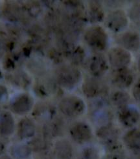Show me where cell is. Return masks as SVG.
<instances>
[{
  "label": "cell",
  "instance_id": "obj_17",
  "mask_svg": "<svg viewBox=\"0 0 140 159\" xmlns=\"http://www.w3.org/2000/svg\"><path fill=\"white\" fill-rule=\"evenodd\" d=\"M2 13L6 20L11 22H16L23 19L25 14L24 7L17 3L6 2L3 7Z\"/></svg>",
  "mask_w": 140,
  "mask_h": 159
},
{
  "label": "cell",
  "instance_id": "obj_30",
  "mask_svg": "<svg viewBox=\"0 0 140 159\" xmlns=\"http://www.w3.org/2000/svg\"><path fill=\"white\" fill-rule=\"evenodd\" d=\"M129 18L137 25H140V3H135L129 11Z\"/></svg>",
  "mask_w": 140,
  "mask_h": 159
},
{
  "label": "cell",
  "instance_id": "obj_15",
  "mask_svg": "<svg viewBox=\"0 0 140 159\" xmlns=\"http://www.w3.org/2000/svg\"><path fill=\"white\" fill-rule=\"evenodd\" d=\"M15 131V119L9 111H0V138L6 140Z\"/></svg>",
  "mask_w": 140,
  "mask_h": 159
},
{
  "label": "cell",
  "instance_id": "obj_2",
  "mask_svg": "<svg viewBox=\"0 0 140 159\" xmlns=\"http://www.w3.org/2000/svg\"><path fill=\"white\" fill-rule=\"evenodd\" d=\"M58 110L68 118H77L86 110V104L81 98L75 95L63 97L58 103Z\"/></svg>",
  "mask_w": 140,
  "mask_h": 159
},
{
  "label": "cell",
  "instance_id": "obj_5",
  "mask_svg": "<svg viewBox=\"0 0 140 159\" xmlns=\"http://www.w3.org/2000/svg\"><path fill=\"white\" fill-rule=\"evenodd\" d=\"M31 116L35 122L44 125L56 117V109L51 103L40 101L35 104Z\"/></svg>",
  "mask_w": 140,
  "mask_h": 159
},
{
  "label": "cell",
  "instance_id": "obj_16",
  "mask_svg": "<svg viewBox=\"0 0 140 159\" xmlns=\"http://www.w3.org/2000/svg\"><path fill=\"white\" fill-rule=\"evenodd\" d=\"M36 131V123L32 118H22L18 124L17 135L21 140H30L35 136Z\"/></svg>",
  "mask_w": 140,
  "mask_h": 159
},
{
  "label": "cell",
  "instance_id": "obj_11",
  "mask_svg": "<svg viewBox=\"0 0 140 159\" xmlns=\"http://www.w3.org/2000/svg\"><path fill=\"white\" fill-rule=\"evenodd\" d=\"M112 84L119 89L128 88L134 82V75L128 67L114 69L111 75Z\"/></svg>",
  "mask_w": 140,
  "mask_h": 159
},
{
  "label": "cell",
  "instance_id": "obj_6",
  "mask_svg": "<svg viewBox=\"0 0 140 159\" xmlns=\"http://www.w3.org/2000/svg\"><path fill=\"white\" fill-rule=\"evenodd\" d=\"M69 132L72 140L80 145L90 142L93 138V132L90 125L83 121L73 123L70 127Z\"/></svg>",
  "mask_w": 140,
  "mask_h": 159
},
{
  "label": "cell",
  "instance_id": "obj_12",
  "mask_svg": "<svg viewBox=\"0 0 140 159\" xmlns=\"http://www.w3.org/2000/svg\"><path fill=\"white\" fill-rule=\"evenodd\" d=\"M84 95L89 98H99L105 91V87L99 78L90 77L85 79L82 87Z\"/></svg>",
  "mask_w": 140,
  "mask_h": 159
},
{
  "label": "cell",
  "instance_id": "obj_13",
  "mask_svg": "<svg viewBox=\"0 0 140 159\" xmlns=\"http://www.w3.org/2000/svg\"><path fill=\"white\" fill-rule=\"evenodd\" d=\"M109 69L106 58L101 54L93 56L88 61V70L92 77L99 78L104 76Z\"/></svg>",
  "mask_w": 140,
  "mask_h": 159
},
{
  "label": "cell",
  "instance_id": "obj_21",
  "mask_svg": "<svg viewBox=\"0 0 140 159\" xmlns=\"http://www.w3.org/2000/svg\"><path fill=\"white\" fill-rule=\"evenodd\" d=\"M9 155L13 159H29L32 152L28 143H15L9 147Z\"/></svg>",
  "mask_w": 140,
  "mask_h": 159
},
{
  "label": "cell",
  "instance_id": "obj_22",
  "mask_svg": "<svg viewBox=\"0 0 140 159\" xmlns=\"http://www.w3.org/2000/svg\"><path fill=\"white\" fill-rule=\"evenodd\" d=\"M8 80L12 85L23 89L28 88L31 83L30 77L25 72L18 70L9 75Z\"/></svg>",
  "mask_w": 140,
  "mask_h": 159
},
{
  "label": "cell",
  "instance_id": "obj_27",
  "mask_svg": "<svg viewBox=\"0 0 140 159\" xmlns=\"http://www.w3.org/2000/svg\"><path fill=\"white\" fill-rule=\"evenodd\" d=\"M99 151L94 146H86L84 148L78 155V159H99Z\"/></svg>",
  "mask_w": 140,
  "mask_h": 159
},
{
  "label": "cell",
  "instance_id": "obj_25",
  "mask_svg": "<svg viewBox=\"0 0 140 159\" xmlns=\"http://www.w3.org/2000/svg\"><path fill=\"white\" fill-rule=\"evenodd\" d=\"M123 140L126 147L133 151H140V130H132L126 134Z\"/></svg>",
  "mask_w": 140,
  "mask_h": 159
},
{
  "label": "cell",
  "instance_id": "obj_26",
  "mask_svg": "<svg viewBox=\"0 0 140 159\" xmlns=\"http://www.w3.org/2000/svg\"><path fill=\"white\" fill-rule=\"evenodd\" d=\"M130 101V95L124 91H117L111 95L110 101L117 107L121 108L127 106Z\"/></svg>",
  "mask_w": 140,
  "mask_h": 159
},
{
  "label": "cell",
  "instance_id": "obj_20",
  "mask_svg": "<svg viewBox=\"0 0 140 159\" xmlns=\"http://www.w3.org/2000/svg\"><path fill=\"white\" fill-rule=\"evenodd\" d=\"M119 120L126 127H132L137 123L139 118L138 111L134 107L125 106L119 111Z\"/></svg>",
  "mask_w": 140,
  "mask_h": 159
},
{
  "label": "cell",
  "instance_id": "obj_23",
  "mask_svg": "<svg viewBox=\"0 0 140 159\" xmlns=\"http://www.w3.org/2000/svg\"><path fill=\"white\" fill-rule=\"evenodd\" d=\"M28 145L31 148L32 154L43 153L50 151L51 149V141L44 138L43 136H37L32 138L28 142Z\"/></svg>",
  "mask_w": 140,
  "mask_h": 159
},
{
  "label": "cell",
  "instance_id": "obj_37",
  "mask_svg": "<svg viewBox=\"0 0 140 159\" xmlns=\"http://www.w3.org/2000/svg\"><path fill=\"white\" fill-rule=\"evenodd\" d=\"M0 159H13L10 155L4 154L2 156H0Z\"/></svg>",
  "mask_w": 140,
  "mask_h": 159
},
{
  "label": "cell",
  "instance_id": "obj_32",
  "mask_svg": "<svg viewBox=\"0 0 140 159\" xmlns=\"http://www.w3.org/2000/svg\"><path fill=\"white\" fill-rule=\"evenodd\" d=\"M32 159H55L51 150L43 153L32 154Z\"/></svg>",
  "mask_w": 140,
  "mask_h": 159
},
{
  "label": "cell",
  "instance_id": "obj_36",
  "mask_svg": "<svg viewBox=\"0 0 140 159\" xmlns=\"http://www.w3.org/2000/svg\"><path fill=\"white\" fill-rule=\"evenodd\" d=\"M4 140V139L0 138V156L4 155L6 150V144Z\"/></svg>",
  "mask_w": 140,
  "mask_h": 159
},
{
  "label": "cell",
  "instance_id": "obj_35",
  "mask_svg": "<svg viewBox=\"0 0 140 159\" xmlns=\"http://www.w3.org/2000/svg\"><path fill=\"white\" fill-rule=\"evenodd\" d=\"M104 159H122V156L119 152L114 150V152L108 154Z\"/></svg>",
  "mask_w": 140,
  "mask_h": 159
},
{
  "label": "cell",
  "instance_id": "obj_4",
  "mask_svg": "<svg viewBox=\"0 0 140 159\" xmlns=\"http://www.w3.org/2000/svg\"><path fill=\"white\" fill-rule=\"evenodd\" d=\"M35 106L32 97L27 93L15 95L9 101L11 111L18 116H25L32 111Z\"/></svg>",
  "mask_w": 140,
  "mask_h": 159
},
{
  "label": "cell",
  "instance_id": "obj_10",
  "mask_svg": "<svg viewBox=\"0 0 140 159\" xmlns=\"http://www.w3.org/2000/svg\"><path fill=\"white\" fill-rule=\"evenodd\" d=\"M129 24L128 18L123 10H115L109 13L106 20L108 28L115 33L123 31Z\"/></svg>",
  "mask_w": 140,
  "mask_h": 159
},
{
  "label": "cell",
  "instance_id": "obj_29",
  "mask_svg": "<svg viewBox=\"0 0 140 159\" xmlns=\"http://www.w3.org/2000/svg\"><path fill=\"white\" fill-rule=\"evenodd\" d=\"M32 61L29 64V69L32 71L35 72L36 74H42L44 70H45V63L42 61V59H32Z\"/></svg>",
  "mask_w": 140,
  "mask_h": 159
},
{
  "label": "cell",
  "instance_id": "obj_7",
  "mask_svg": "<svg viewBox=\"0 0 140 159\" xmlns=\"http://www.w3.org/2000/svg\"><path fill=\"white\" fill-rule=\"evenodd\" d=\"M108 57L110 65L114 69L127 67L132 59L130 53L121 47L111 48L108 52Z\"/></svg>",
  "mask_w": 140,
  "mask_h": 159
},
{
  "label": "cell",
  "instance_id": "obj_39",
  "mask_svg": "<svg viewBox=\"0 0 140 159\" xmlns=\"http://www.w3.org/2000/svg\"><path fill=\"white\" fill-rule=\"evenodd\" d=\"M2 77H3V76H2V72L1 70H0V80H1V79L2 78Z\"/></svg>",
  "mask_w": 140,
  "mask_h": 159
},
{
  "label": "cell",
  "instance_id": "obj_1",
  "mask_svg": "<svg viewBox=\"0 0 140 159\" xmlns=\"http://www.w3.org/2000/svg\"><path fill=\"white\" fill-rule=\"evenodd\" d=\"M82 75L74 65H63L56 72V80L58 85L70 90L74 89L81 80Z\"/></svg>",
  "mask_w": 140,
  "mask_h": 159
},
{
  "label": "cell",
  "instance_id": "obj_8",
  "mask_svg": "<svg viewBox=\"0 0 140 159\" xmlns=\"http://www.w3.org/2000/svg\"><path fill=\"white\" fill-rule=\"evenodd\" d=\"M66 130V123L64 119L57 116L50 122L43 125L42 134L48 140L62 137Z\"/></svg>",
  "mask_w": 140,
  "mask_h": 159
},
{
  "label": "cell",
  "instance_id": "obj_34",
  "mask_svg": "<svg viewBox=\"0 0 140 159\" xmlns=\"http://www.w3.org/2000/svg\"><path fill=\"white\" fill-rule=\"evenodd\" d=\"M133 95L136 101L140 103V82H138L133 88Z\"/></svg>",
  "mask_w": 140,
  "mask_h": 159
},
{
  "label": "cell",
  "instance_id": "obj_14",
  "mask_svg": "<svg viewBox=\"0 0 140 159\" xmlns=\"http://www.w3.org/2000/svg\"><path fill=\"white\" fill-rule=\"evenodd\" d=\"M117 43L129 52H138L140 49V35L134 31H126L118 36Z\"/></svg>",
  "mask_w": 140,
  "mask_h": 159
},
{
  "label": "cell",
  "instance_id": "obj_28",
  "mask_svg": "<svg viewBox=\"0 0 140 159\" xmlns=\"http://www.w3.org/2000/svg\"><path fill=\"white\" fill-rule=\"evenodd\" d=\"M69 56L71 61L74 66L78 65L83 63L85 57V52L81 46H77L70 54Z\"/></svg>",
  "mask_w": 140,
  "mask_h": 159
},
{
  "label": "cell",
  "instance_id": "obj_19",
  "mask_svg": "<svg viewBox=\"0 0 140 159\" xmlns=\"http://www.w3.org/2000/svg\"><path fill=\"white\" fill-rule=\"evenodd\" d=\"M53 153L55 159H72L74 150L71 142L66 139H59L53 145Z\"/></svg>",
  "mask_w": 140,
  "mask_h": 159
},
{
  "label": "cell",
  "instance_id": "obj_9",
  "mask_svg": "<svg viewBox=\"0 0 140 159\" xmlns=\"http://www.w3.org/2000/svg\"><path fill=\"white\" fill-rule=\"evenodd\" d=\"M58 83L55 80L49 78H40L35 85V94L42 99L55 95L58 91Z\"/></svg>",
  "mask_w": 140,
  "mask_h": 159
},
{
  "label": "cell",
  "instance_id": "obj_18",
  "mask_svg": "<svg viewBox=\"0 0 140 159\" xmlns=\"http://www.w3.org/2000/svg\"><path fill=\"white\" fill-rule=\"evenodd\" d=\"M97 138L103 143L110 147H114L116 144L119 136V130L111 125L99 127L96 132Z\"/></svg>",
  "mask_w": 140,
  "mask_h": 159
},
{
  "label": "cell",
  "instance_id": "obj_38",
  "mask_svg": "<svg viewBox=\"0 0 140 159\" xmlns=\"http://www.w3.org/2000/svg\"><path fill=\"white\" fill-rule=\"evenodd\" d=\"M138 69H139V70L140 72V59H139V62H138Z\"/></svg>",
  "mask_w": 140,
  "mask_h": 159
},
{
  "label": "cell",
  "instance_id": "obj_3",
  "mask_svg": "<svg viewBox=\"0 0 140 159\" xmlns=\"http://www.w3.org/2000/svg\"><path fill=\"white\" fill-rule=\"evenodd\" d=\"M84 38L86 43L93 50L102 52L108 48V35L104 30L99 25L90 28L86 31Z\"/></svg>",
  "mask_w": 140,
  "mask_h": 159
},
{
  "label": "cell",
  "instance_id": "obj_33",
  "mask_svg": "<svg viewBox=\"0 0 140 159\" xmlns=\"http://www.w3.org/2000/svg\"><path fill=\"white\" fill-rule=\"evenodd\" d=\"M6 50H7V48H6V42L5 39L1 36L0 37V59L3 57Z\"/></svg>",
  "mask_w": 140,
  "mask_h": 159
},
{
  "label": "cell",
  "instance_id": "obj_24",
  "mask_svg": "<svg viewBox=\"0 0 140 159\" xmlns=\"http://www.w3.org/2000/svg\"><path fill=\"white\" fill-rule=\"evenodd\" d=\"M104 18V12L101 3L97 1L89 3L88 19L91 23H99L102 22Z\"/></svg>",
  "mask_w": 140,
  "mask_h": 159
},
{
  "label": "cell",
  "instance_id": "obj_31",
  "mask_svg": "<svg viewBox=\"0 0 140 159\" xmlns=\"http://www.w3.org/2000/svg\"><path fill=\"white\" fill-rule=\"evenodd\" d=\"M8 89L5 85H0V107L7 103L9 101Z\"/></svg>",
  "mask_w": 140,
  "mask_h": 159
}]
</instances>
